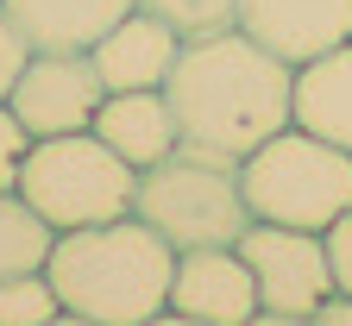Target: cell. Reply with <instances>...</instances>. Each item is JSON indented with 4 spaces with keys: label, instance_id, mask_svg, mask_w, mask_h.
Listing matches in <instances>:
<instances>
[{
    "label": "cell",
    "instance_id": "obj_1",
    "mask_svg": "<svg viewBox=\"0 0 352 326\" xmlns=\"http://www.w3.org/2000/svg\"><path fill=\"white\" fill-rule=\"evenodd\" d=\"M289 88H296V69L277 51H264L258 38H245L239 25H227L176 51L164 95L189 151L239 163L252 145L289 126Z\"/></svg>",
    "mask_w": 352,
    "mask_h": 326
},
{
    "label": "cell",
    "instance_id": "obj_2",
    "mask_svg": "<svg viewBox=\"0 0 352 326\" xmlns=\"http://www.w3.org/2000/svg\"><path fill=\"white\" fill-rule=\"evenodd\" d=\"M170 270L176 245L157 239L139 213L57 232L44 257L63 320L76 326H157L170 314Z\"/></svg>",
    "mask_w": 352,
    "mask_h": 326
},
{
    "label": "cell",
    "instance_id": "obj_3",
    "mask_svg": "<svg viewBox=\"0 0 352 326\" xmlns=\"http://www.w3.org/2000/svg\"><path fill=\"white\" fill-rule=\"evenodd\" d=\"M239 195L252 220L327 232L340 213H352V151L283 126L239 157Z\"/></svg>",
    "mask_w": 352,
    "mask_h": 326
},
{
    "label": "cell",
    "instance_id": "obj_4",
    "mask_svg": "<svg viewBox=\"0 0 352 326\" xmlns=\"http://www.w3.org/2000/svg\"><path fill=\"white\" fill-rule=\"evenodd\" d=\"M132 213H139L157 239H170L176 251L195 245H233L252 226L245 195H239V163L208 157L176 145L164 163L139 170V189H132Z\"/></svg>",
    "mask_w": 352,
    "mask_h": 326
},
{
    "label": "cell",
    "instance_id": "obj_5",
    "mask_svg": "<svg viewBox=\"0 0 352 326\" xmlns=\"http://www.w3.org/2000/svg\"><path fill=\"white\" fill-rule=\"evenodd\" d=\"M132 189H139V170L120 151H107L95 132L32 138V151L19 163V195L44 213L51 232H76V226L132 213Z\"/></svg>",
    "mask_w": 352,
    "mask_h": 326
},
{
    "label": "cell",
    "instance_id": "obj_6",
    "mask_svg": "<svg viewBox=\"0 0 352 326\" xmlns=\"http://www.w3.org/2000/svg\"><path fill=\"white\" fill-rule=\"evenodd\" d=\"M233 245L252 264V283H258V320L252 326H308L315 301L333 295V270H327V239L321 232L252 220Z\"/></svg>",
    "mask_w": 352,
    "mask_h": 326
},
{
    "label": "cell",
    "instance_id": "obj_7",
    "mask_svg": "<svg viewBox=\"0 0 352 326\" xmlns=\"http://www.w3.org/2000/svg\"><path fill=\"white\" fill-rule=\"evenodd\" d=\"M107 101V82L88 51H32L7 107L32 138H57V132H88Z\"/></svg>",
    "mask_w": 352,
    "mask_h": 326
},
{
    "label": "cell",
    "instance_id": "obj_8",
    "mask_svg": "<svg viewBox=\"0 0 352 326\" xmlns=\"http://www.w3.org/2000/svg\"><path fill=\"white\" fill-rule=\"evenodd\" d=\"M183 326H252L258 320V283L239 245H195L176 251L170 270V314Z\"/></svg>",
    "mask_w": 352,
    "mask_h": 326
},
{
    "label": "cell",
    "instance_id": "obj_9",
    "mask_svg": "<svg viewBox=\"0 0 352 326\" xmlns=\"http://www.w3.org/2000/svg\"><path fill=\"white\" fill-rule=\"evenodd\" d=\"M239 32L296 69L352 38V0H239Z\"/></svg>",
    "mask_w": 352,
    "mask_h": 326
},
{
    "label": "cell",
    "instance_id": "obj_10",
    "mask_svg": "<svg viewBox=\"0 0 352 326\" xmlns=\"http://www.w3.org/2000/svg\"><path fill=\"white\" fill-rule=\"evenodd\" d=\"M176 51H183V38H176L164 19H151L145 7H132L120 25H107L95 44H88L107 95H120V88H164L170 69H176Z\"/></svg>",
    "mask_w": 352,
    "mask_h": 326
},
{
    "label": "cell",
    "instance_id": "obj_11",
    "mask_svg": "<svg viewBox=\"0 0 352 326\" xmlns=\"http://www.w3.org/2000/svg\"><path fill=\"white\" fill-rule=\"evenodd\" d=\"M88 132H95L107 151H120L132 170H151V163H164L176 145H183L164 88H120V95H107Z\"/></svg>",
    "mask_w": 352,
    "mask_h": 326
},
{
    "label": "cell",
    "instance_id": "obj_12",
    "mask_svg": "<svg viewBox=\"0 0 352 326\" xmlns=\"http://www.w3.org/2000/svg\"><path fill=\"white\" fill-rule=\"evenodd\" d=\"M289 126L352 151V38L333 44V51H321V57H308V63H296Z\"/></svg>",
    "mask_w": 352,
    "mask_h": 326
},
{
    "label": "cell",
    "instance_id": "obj_13",
    "mask_svg": "<svg viewBox=\"0 0 352 326\" xmlns=\"http://www.w3.org/2000/svg\"><path fill=\"white\" fill-rule=\"evenodd\" d=\"M139 0H0L32 51H88L107 25H120Z\"/></svg>",
    "mask_w": 352,
    "mask_h": 326
},
{
    "label": "cell",
    "instance_id": "obj_14",
    "mask_svg": "<svg viewBox=\"0 0 352 326\" xmlns=\"http://www.w3.org/2000/svg\"><path fill=\"white\" fill-rule=\"evenodd\" d=\"M57 232L44 226V213L19 195V189H0V276H19V270H44Z\"/></svg>",
    "mask_w": 352,
    "mask_h": 326
},
{
    "label": "cell",
    "instance_id": "obj_15",
    "mask_svg": "<svg viewBox=\"0 0 352 326\" xmlns=\"http://www.w3.org/2000/svg\"><path fill=\"white\" fill-rule=\"evenodd\" d=\"M57 320H63V301L44 270L0 276V326H57Z\"/></svg>",
    "mask_w": 352,
    "mask_h": 326
},
{
    "label": "cell",
    "instance_id": "obj_16",
    "mask_svg": "<svg viewBox=\"0 0 352 326\" xmlns=\"http://www.w3.org/2000/svg\"><path fill=\"white\" fill-rule=\"evenodd\" d=\"M139 7L151 13V19H164L176 38H208V32H227V25H239V0H139Z\"/></svg>",
    "mask_w": 352,
    "mask_h": 326
},
{
    "label": "cell",
    "instance_id": "obj_17",
    "mask_svg": "<svg viewBox=\"0 0 352 326\" xmlns=\"http://www.w3.org/2000/svg\"><path fill=\"white\" fill-rule=\"evenodd\" d=\"M32 151V132L19 126V113L0 101V189H19V163Z\"/></svg>",
    "mask_w": 352,
    "mask_h": 326
},
{
    "label": "cell",
    "instance_id": "obj_18",
    "mask_svg": "<svg viewBox=\"0 0 352 326\" xmlns=\"http://www.w3.org/2000/svg\"><path fill=\"white\" fill-rule=\"evenodd\" d=\"M321 239H327V270H333V289H340V295H352V213H340V220L321 232Z\"/></svg>",
    "mask_w": 352,
    "mask_h": 326
},
{
    "label": "cell",
    "instance_id": "obj_19",
    "mask_svg": "<svg viewBox=\"0 0 352 326\" xmlns=\"http://www.w3.org/2000/svg\"><path fill=\"white\" fill-rule=\"evenodd\" d=\"M25 57H32V44H25V32L0 13V101L13 95V82H19V69H25Z\"/></svg>",
    "mask_w": 352,
    "mask_h": 326
},
{
    "label": "cell",
    "instance_id": "obj_20",
    "mask_svg": "<svg viewBox=\"0 0 352 326\" xmlns=\"http://www.w3.org/2000/svg\"><path fill=\"white\" fill-rule=\"evenodd\" d=\"M308 326H352V295H327V301H315V314H308Z\"/></svg>",
    "mask_w": 352,
    "mask_h": 326
}]
</instances>
